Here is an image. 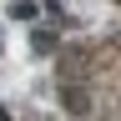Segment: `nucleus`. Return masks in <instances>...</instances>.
I'll return each instance as SVG.
<instances>
[{"instance_id": "1", "label": "nucleus", "mask_w": 121, "mask_h": 121, "mask_svg": "<svg viewBox=\"0 0 121 121\" xmlns=\"http://www.w3.org/2000/svg\"><path fill=\"white\" fill-rule=\"evenodd\" d=\"M56 96L71 121H121V35H86L60 45Z\"/></svg>"}, {"instance_id": "2", "label": "nucleus", "mask_w": 121, "mask_h": 121, "mask_svg": "<svg viewBox=\"0 0 121 121\" xmlns=\"http://www.w3.org/2000/svg\"><path fill=\"white\" fill-rule=\"evenodd\" d=\"M0 121H45V116H30V111H10V106H0Z\"/></svg>"}, {"instance_id": "3", "label": "nucleus", "mask_w": 121, "mask_h": 121, "mask_svg": "<svg viewBox=\"0 0 121 121\" xmlns=\"http://www.w3.org/2000/svg\"><path fill=\"white\" fill-rule=\"evenodd\" d=\"M116 5H121V0H116Z\"/></svg>"}]
</instances>
